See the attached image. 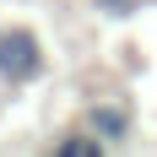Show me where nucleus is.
<instances>
[{"label":"nucleus","mask_w":157,"mask_h":157,"mask_svg":"<svg viewBox=\"0 0 157 157\" xmlns=\"http://www.w3.org/2000/svg\"><path fill=\"white\" fill-rule=\"evenodd\" d=\"M44 71V44L27 27H6L0 33V76L6 81H33Z\"/></svg>","instance_id":"f257e3e1"},{"label":"nucleus","mask_w":157,"mask_h":157,"mask_svg":"<svg viewBox=\"0 0 157 157\" xmlns=\"http://www.w3.org/2000/svg\"><path fill=\"white\" fill-rule=\"evenodd\" d=\"M92 136H103L109 146H125L130 141V109L125 103H98L92 109Z\"/></svg>","instance_id":"f03ea898"},{"label":"nucleus","mask_w":157,"mask_h":157,"mask_svg":"<svg viewBox=\"0 0 157 157\" xmlns=\"http://www.w3.org/2000/svg\"><path fill=\"white\" fill-rule=\"evenodd\" d=\"M103 146H109L103 136H71V141H60L54 152H65V157H98Z\"/></svg>","instance_id":"7ed1b4c3"},{"label":"nucleus","mask_w":157,"mask_h":157,"mask_svg":"<svg viewBox=\"0 0 157 157\" xmlns=\"http://www.w3.org/2000/svg\"><path fill=\"white\" fill-rule=\"evenodd\" d=\"M98 11H109V16H130L136 11V0H92Z\"/></svg>","instance_id":"20e7f679"}]
</instances>
